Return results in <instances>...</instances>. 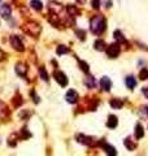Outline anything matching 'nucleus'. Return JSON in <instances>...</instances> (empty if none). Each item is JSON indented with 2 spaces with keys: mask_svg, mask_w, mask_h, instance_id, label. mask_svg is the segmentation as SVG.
I'll return each mask as SVG.
<instances>
[{
  "mask_svg": "<svg viewBox=\"0 0 148 156\" xmlns=\"http://www.w3.org/2000/svg\"><path fill=\"white\" fill-rule=\"evenodd\" d=\"M90 30L95 35H100L105 30V18L103 16H93L90 23Z\"/></svg>",
  "mask_w": 148,
  "mask_h": 156,
  "instance_id": "nucleus-1",
  "label": "nucleus"
},
{
  "mask_svg": "<svg viewBox=\"0 0 148 156\" xmlns=\"http://www.w3.org/2000/svg\"><path fill=\"white\" fill-rule=\"evenodd\" d=\"M23 31H25L26 34L31 35V37H38L39 34H40V25H39L38 22L35 21H27L25 25H23Z\"/></svg>",
  "mask_w": 148,
  "mask_h": 156,
  "instance_id": "nucleus-2",
  "label": "nucleus"
},
{
  "mask_svg": "<svg viewBox=\"0 0 148 156\" xmlns=\"http://www.w3.org/2000/svg\"><path fill=\"white\" fill-rule=\"evenodd\" d=\"M10 44L14 50L19 51V52H22V51L25 50L23 48V43L21 42V38H19L18 35H12L10 37Z\"/></svg>",
  "mask_w": 148,
  "mask_h": 156,
  "instance_id": "nucleus-3",
  "label": "nucleus"
},
{
  "mask_svg": "<svg viewBox=\"0 0 148 156\" xmlns=\"http://www.w3.org/2000/svg\"><path fill=\"white\" fill-rule=\"evenodd\" d=\"M53 76H55V80H56L58 83H60V86L65 87V86L68 85V78H66V76L62 72H60V70H56V72L53 73Z\"/></svg>",
  "mask_w": 148,
  "mask_h": 156,
  "instance_id": "nucleus-4",
  "label": "nucleus"
},
{
  "mask_svg": "<svg viewBox=\"0 0 148 156\" xmlns=\"http://www.w3.org/2000/svg\"><path fill=\"white\" fill-rule=\"evenodd\" d=\"M107 53L111 58H116L120 53V46L118 44H111L107 48Z\"/></svg>",
  "mask_w": 148,
  "mask_h": 156,
  "instance_id": "nucleus-5",
  "label": "nucleus"
},
{
  "mask_svg": "<svg viewBox=\"0 0 148 156\" xmlns=\"http://www.w3.org/2000/svg\"><path fill=\"white\" fill-rule=\"evenodd\" d=\"M65 98H66V101H68V103H72V104L78 101V94H77V91H74V90H69V91L66 92Z\"/></svg>",
  "mask_w": 148,
  "mask_h": 156,
  "instance_id": "nucleus-6",
  "label": "nucleus"
},
{
  "mask_svg": "<svg viewBox=\"0 0 148 156\" xmlns=\"http://www.w3.org/2000/svg\"><path fill=\"white\" fill-rule=\"evenodd\" d=\"M100 87L104 90V91H109L111 90V87H112V82H111V80H109L108 77H103L100 80Z\"/></svg>",
  "mask_w": 148,
  "mask_h": 156,
  "instance_id": "nucleus-7",
  "label": "nucleus"
},
{
  "mask_svg": "<svg viewBox=\"0 0 148 156\" xmlns=\"http://www.w3.org/2000/svg\"><path fill=\"white\" fill-rule=\"evenodd\" d=\"M16 72H17L18 76L23 77L26 74V72H27L26 64H23V62H17V64H16Z\"/></svg>",
  "mask_w": 148,
  "mask_h": 156,
  "instance_id": "nucleus-8",
  "label": "nucleus"
},
{
  "mask_svg": "<svg viewBox=\"0 0 148 156\" xmlns=\"http://www.w3.org/2000/svg\"><path fill=\"white\" fill-rule=\"evenodd\" d=\"M100 144H101V147L104 148V151L107 152L108 155H111V156H116V155H117V152H116V150H114V147H112L111 144H108V143H105V142H101Z\"/></svg>",
  "mask_w": 148,
  "mask_h": 156,
  "instance_id": "nucleus-9",
  "label": "nucleus"
},
{
  "mask_svg": "<svg viewBox=\"0 0 148 156\" xmlns=\"http://www.w3.org/2000/svg\"><path fill=\"white\" fill-rule=\"evenodd\" d=\"M0 16H3L4 18H9L10 17V7L8 4H4L0 8Z\"/></svg>",
  "mask_w": 148,
  "mask_h": 156,
  "instance_id": "nucleus-10",
  "label": "nucleus"
},
{
  "mask_svg": "<svg viewBox=\"0 0 148 156\" xmlns=\"http://www.w3.org/2000/svg\"><path fill=\"white\" fill-rule=\"evenodd\" d=\"M117 124H118V120H117V117H116V116L111 115V116L108 117L107 126H108L109 129H114V128H117Z\"/></svg>",
  "mask_w": 148,
  "mask_h": 156,
  "instance_id": "nucleus-11",
  "label": "nucleus"
},
{
  "mask_svg": "<svg viewBox=\"0 0 148 156\" xmlns=\"http://www.w3.org/2000/svg\"><path fill=\"white\" fill-rule=\"evenodd\" d=\"M66 9H68L69 16H72V17H77V16L79 14V10H78V8H77L75 5H73V4H69Z\"/></svg>",
  "mask_w": 148,
  "mask_h": 156,
  "instance_id": "nucleus-12",
  "label": "nucleus"
},
{
  "mask_svg": "<svg viewBox=\"0 0 148 156\" xmlns=\"http://www.w3.org/2000/svg\"><path fill=\"white\" fill-rule=\"evenodd\" d=\"M143 135H144V130H143V126L140 124H138L135 126V138L136 139H140V138H143Z\"/></svg>",
  "mask_w": 148,
  "mask_h": 156,
  "instance_id": "nucleus-13",
  "label": "nucleus"
},
{
  "mask_svg": "<svg viewBox=\"0 0 148 156\" xmlns=\"http://www.w3.org/2000/svg\"><path fill=\"white\" fill-rule=\"evenodd\" d=\"M30 5H31V8H33V9L38 10V12L42 10V8H43V4H42L40 0H31Z\"/></svg>",
  "mask_w": 148,
  "mask_h": 156,
  "instance_id": "nucleus-14",
  "label": "nucleus"
},
{
  "mask_svg": "<svg viewBox=\"0 0 148 156\" xmlns=\"http://www.w3.org/2000/svg\"><path fill=\"white\" fill-rule=\"evenodd\" d=\"M109 104H111V107H112L113 109H120V108L123 105L122 100H120V99H112Z\"/></svg>",
  "mask_w": 148,
  "mask_h": 156,
  "instance_id": "nucleus-15",
  "label": "nucleus"
},
{
  "mask_svg": "<svg viewBox=\"0 0 148 156\" xmlns=\"http://www.w3.org/2000/svg\"><path fill=\"white\" fill-rule=\"evenodd\" d=\"M61 9H62V7L60 5V4H57V3H53V2L49 4V10L52 12V13H56V14H57V12H60Z\"/></svg>",
  "mask_w": 148,
  "mask_h": 156,
  "instance_id": "nucleus-16",
  "label": "nucleus"
},
{
  "mask_svg": "<svg viewBox=\"0 0 148 156\" xmlns=\"http://www.w3.org/2000/svg\"><path fill=\"white\" fill-rule=\"evenodd\" d=\"M126 86L129 88H134L135 86H136V81H135V78L134 77H131V76H129L126 78Z\"/></svg>",
  "mask_w": 148,
  "mask_h": 156,
  "instance_id": "nucleus-17",
  "label": "nucleus"
},
{
  "mask_svg": "<svg viewBox=\"0 0 148 156\" xmlns=\"http://www.w3.org/2000/svg\"><path fill=\"white\" fill-rule=\"evenodd\" d=\"M125 146H126V148H127V150H130V151H132V150H135V148H136V144L132 142L130 138L125 139Z\"/></svg>",
  "mask_w": 148,
  "mask_h": 156,
  "instance_id": "nucleus-18",
  "label": "nucleus"
},
{
  "mask_svg": "<svg viewBox=\"0 0 148 156\" xmlns=\"http://www.w3.org/2000/svg\"><path fill=\"white\" fill-rule=\"evenodd\" d=\"M114 38H116V40H118L120 43H126V39H125L123 34L121 33L120 30H116L114 31Z\"/></svg>",
  "mask_w": 148,
  "mask_h": 156,
  "instance_id": "nucleus-19",
  "label": "nucleus"
},
{
  "mask_svg": "<svg viewBox=\"0 0 148 156\" xmlns=\"http://www.w3.org/2000/svg\"><path fill=\"white\" fill-rule=\"evenodd\" d=\"M84 83H86V86H88V87H95V78L88 76L87 78H86Z\"/></svg>",
  "mask_w": 148,
  "mask_h": 156,
  "instance_id": "nucleus-20",
  "label": "nucleus"
},
{
  "mask_svg": "<svg viewBox=\"0 0 148 156\" xmlns=\"http://www.w3.org/2000/svg\"><path fill=\"white\" fill-rule=\"evenodd\" d=\"M93 47H95V50H97V51H103V50L105 48V43L100 39V40H96V42H95Z\"/></svg>",
  "mask_w": 148,
  "mask_h": 156,
  "instance_id": "nucleus-21",
  "label": "nucleus"
},
{
  "mask_svg": "<svg viewBox=\"0 0 148 156\" xmlns=\"http://www.w3.org/2000/svg\"><path fill=\"white\" fill-rule=\"evenodd\" d=\"M78 64H79V66H81V69L83 70L84 73H88V70H90V66H88V64H87V62H84V61H82V60H79V61H78Z\"/></svg>",
  "mask_w": 148,
  "mask_h": 156,
  "instance_id": "nucleus-22",
  "label": "nucleus"
},
{
  "mask_svg": "<svg viewBox=\"0 0 148 156\" xmlns=\"http://www.w3.org/2000/svg\"><path fill=\"white\" fill-rule=\"evenodd\" d=\"M139 78H140V80H143V81L148 78V69L147 68H144V69H142L139 72Z\"/></svg>",
  "mask_w": 148,
  "mask_h": 156,
  "instance_id": "nucleus-23",
  "label": "nucleus"
},
{
  "mask_svg": "<svg viewBox=\"0 0 148 156\" xmlns=\"http://www.w3.org/2000/svg\"><path fill=\"white\" fill-rule=\"evenodd\" d=\"M68 51H69L68 47H65V46H58L57 50H56V52H57V55H64V53L68 52Z\"/></svg>",
  "mask_w": 148,
  "mask_h": 156,
  "instance_id": "nucleus-24",
  "label": "nucleus"
},
{
  "mask_svg": "<svg viewBox=\"0 0 148 156\" xmlns=\"http://www.w3.org/2000/svg\"><path fill=\"white\" fill-rule=\"evenodd\" d=\"M39 74H40V77L44 81H48V73L46 72V69L43 68V66H42V68H39Z\"/></svg>",
  "mask_w": 148,
  "mask_h": 156,
  "instance_id": "nucleus-25",
  "label": "nucleus"
},
{
  "mask_svg": "<svg viewBox=\"0 0 148 156\" xmlns=\"http://www.w3.org/2000/svg\"><path fill=\"white\" fill-rule=\"evenodd\" d=\"M30 136H31V134H30L29 131H27V129H26V128H25V129H22V134H21V138H23V139H25V138H30Z\"/></svg>",
  "mask_w": 148,
  "mask_h": 156,
  "instance_id": "nucleus-26",
  "label": "nucleus"
},
{
  "mask_svg": "<svg viewBox=\"0 0 148 156\" xmlns=\"http://www.w3.org/2000/svg\"><path fill=\"white\" fill-rule=\"evenodd\" d=\"M92 8L93 9H99L100 8V0H92Z\"/></svg>",
  "mask_w": 148,
  "mask_h": 156,
  "instance_id": "nucleus-27",
  "label": "nucleus"
},
{
  "mask_svg": "<svg viewBox=\"0 0 148 156\" xmlns=\"http://www.w3.org/2000/svg\"><path fill=\"white\" fill-rule=\"evenodd\" d=\"M77 34H79V35H81L79 38L82 39V40H83V39H84V31H81V30H78V31H77Z\"/></svg>",
  "mask_w": 148,
  "mask_h": 156,
  "instance_id": "nucleus-28",
  "label": "nucleus"
},
{
  "mask_svg": "<svg viewBox=\"0 0 148 156\" xmlns=\"http://www.w3.org/2000/svg\"><path fill=\"white\" fill-rule=\"evenodd\" d=\"M5 56H7V55H5V53H4V52H3V51H1V50H0V61H3V60H4V58H5Z\"/></svg>",
  "mask_w": 148,
  "mask_h": 156,
  "instance_id": "nucleus-29",
  "label": "nucleus"
},
{
  "mask_svg": "<svg viewBox=\"0 0 148 156\" xmlns=\"http://www.w3.org/2000/svg\"><path fill=\"white\" fill-rule=\"evenodd\" d=\"M143 94L146 95L147 98H148V88H143Z\"/></svg>",
  "mask_w": 148,
  "mask_h": 156,
  "instance_id": "nucleus-30",
  "label": "nucleus"
},
{
  "mask_svg": "<svg viewBox=\"0 0 148 156\" xmlns=\"http://www.w3.org/2000/svg\"><path fill=\"white\" fill-rule=\"evenodd\" d=\"M111 5H112V0H107V7L109 8Z\"/></svg>",
  "mask_w": 148,
  "mask_h": 156,
  "instance_id": "nucleus-31",
  "label": "nucleus"
},
{
  "mask_svg": "<svg viewBox=\"0 0 148 156\" xmlns=\"http://www.w3.org/2000/svg\"><path fill=\"white\" fill-rule=\"evenodd\" d=\"M77 2L79 3V4H84V2H86V0H77Z\"/></svg>",
  "mask_w": 148,
  "mask_h": 156,
  "instance_id": "nucleus-32",
  "label": "nucleus"
},
{
  "mask_svg": "<svg viewBox=\"0 0 148 156\" xmlns=\"http://www.w3.org/2000/svg\"><path fill=\"white\" fill-rule=\"evenodd\" d=\"M0 2H1V0H0Z\"/></svg>",
  "mask_w": 148,
  "mask_h": 156,
  "instance_id": "nucleus-33",
  "label": "nucleus"
}]
</instances>
